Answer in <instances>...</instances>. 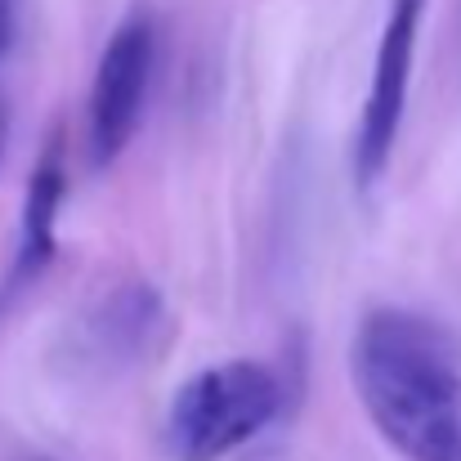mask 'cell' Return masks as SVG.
<instances>
[{
    "mask_svg": "<svg viewBox=\"0 0 461 461\" xmlns=\"http://www.w3.org/2000/svg\"><path fill=\"white\" fill-rule=\"evenodd\" d=\"M349 372L372 426L408 461H461V367L435 322L372 309L354 331Z\"/></svg>",
    "mask_w": 461,
    "mask_h": 461,
    "instance_id": "6da1fadb",
    "label": "cell"
},
{
    "mask_svg": "<svg viewBox=\"0 0 461 461\" xmlns=\"http://www.w3.org/2000/svg\"><path fill=\"white\" fill-rule=\"evenodd\" d=\"M283 412V376L256 358H229L188 376L161 426L170 461H220L269 430Z\"/></svg>",
    "mask_w": 461,
    "mask_h": 461,
    "instance_id": "7a4b0ae2",
    "label": "cell"
},
{
    "mask_svg": "<svg viewBox=\"0 0 461 461\" xmlns=\"http://www.w3.org/2000/svg\"><path fill=\"white\" fill-rule=\"evenodd\" d=\"M157 63V27L149 14H131L117 23L108 36L95 81H90V104H86V153L90 166H113L126 153V144L140 131L149 86H153Z\"/></svg>",
    "mask_w": 461,
    "mask_h": 461,
    "instance_id": "3957f363",
    "label": "cell"
},
{
    "mask_svg": "<svg viewBox=\"0 0 461 461\" xmlns=\"http://www.w3.org/2000/svg\"><path fill=\"white\" fill-rule=\"evenodd\" d=\"M421 5L426 0H394L390 18L381 27L376 41V59H372V81H367V99H363V117H358V140H354V179L367 193L399 144V126H403V104H408V77H412V59H417V32H421Z\"/></svg>",
    "mask_w": 461,
    "mask_h": 461,
    "instance_id": "277c9868",
    "label": "cell"
},
{
    "mask_svg": "<svg viewBox=\"0 0 461 461\" xmlns=\"http://www.w3.org/2000/svg\"><path fill=\"white\" fill-rule=\"evenodd\" d=\"M63 193H68V170H63V144L50 140L45 153L32 170V184H27V197H23V215H18V242H14V260L0 278V313L18 305L36 283L41 274L50 269L54 251H59V206H63Z\"/></svg>",
    "mask_w": 461,
    "mask_h": 461,
    "instance_id": "5b68a950",
    "label": "cell"
},
{
    "mask_svg": "<svg viewBox=\"0 0 461 461\" xmlns=\"http://www.w3.org/2000/svg\"><path fill=\"white\" fill-rule=\"evenodd\" d=\"M166 305L149 283H122L99 305L86 313L77 331V349L95 372H122L135 367L161 336Z\"/></svg>",
    "mask_w": 461,
    "mask_h": 461,
    "instance_id": "8992f818",
    "label": "cell"
},
{
    "mask_svg": "<svg viewBox=\"0 0 461 461\" xmlns=\"http://www.w3.org/2000/svg\"><path fill=\"white\" fill-rule=\"evenodd\" d=\"M14 32H18V0H0V59L9 54Z\"/></svg>",
    "mask_w": 461,
    "mask_h": 461,
    "instance_id": "52a82bcc",
    "label": "cell"
},
{
    "mask_svg": "<svg viewBox=\"0 0 461 461\" xmlns=\"http://www.w3.org/2000/svg\"><path fill=\"white\" fill-rule=\"evenodd\" d=\"M5 153H9V104L0 99V166H5Z\"/></svg>",
    "mask_w": 461,
    "mask_h": 461,
    "instance_id": "ba28073f",
    "label": "cell"
},
{
    "mask_svg": "<svg viewBox=\"0 0 461 461\" xmlns=\"http://www.w3.org/2000/svg\"><path fill=\"white\" fill-rule=\"evenodd\" d=\"M27 461H50V457H27Z\"/></svg>",
    "mask_w": 461,
    "mask_h": 461,
    "instance_id": "9c48e42d",
    "label": "cell"
}]
</instances>
